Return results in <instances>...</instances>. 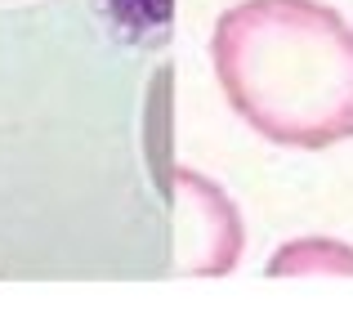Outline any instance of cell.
Listing matches in <instances>:
<instances>
[{"label": "cell", "instance_id": "cell-2", "mask_svg": "<svg viewBox=\"0 0 353 322\" xmlns=\"http://www.w3.org/2000/svg\"><path fill=\"white\" fill-rule=\"evenodd\" d=\"M0 5H9V0H0Z\"/></svg>", "mask_w": 353, "mask_h": 322}, {"label": "cell", "instance_id": "cell-1", "mask_svg": "<svg viewBox=\"0 0 353 322\" xmlns=\"http://www.w3.org/2000/svg\"><path fill=\"white\" fill-rule=\"evenodd\" d=\"M210 63L250 130L282 148L353 139V27L322 0H241L210 36Z\"/></svg>", "mask_w": 353, "mask_h": 322}]
</instances>
